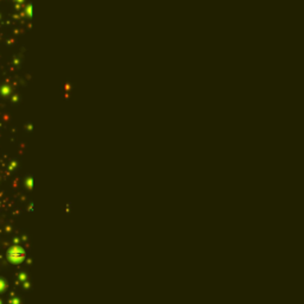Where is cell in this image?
<instances>
[{
	"label": "cell",
	"instance_id": "obj_1",
	"mask_svg": "<svg viewBox=\"0 0 304 304\" xmlns=\"http://www.w3.org/2000/svg\"><path fill=\"white\" fill-rule=\"evenodd\" d=\"M7 258L12 262H19L23 259V253L18 248H12L11 251H9V253H7Z\"/></svg>",
	"mask_w": 304,
	"mask_h": 304
}]
</instances>
